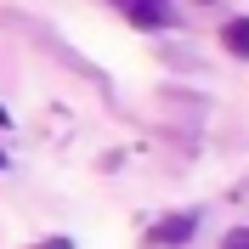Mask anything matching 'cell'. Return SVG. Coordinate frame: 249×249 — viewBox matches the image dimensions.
Segmentation results:
<instances>
[{"label":"cell","mask_w":249,"mask_h":249,"mask_svg":"<svg viewBox=\"0 0 249 249\" xmlns=\"http://www.w3.org/2000/svg\"><path fill=\"white\" fill-rule=\"evenodd\" d=\"M187 238H193V215H176V221L153 227V244H187Z\"/></svg>","instance_id":"1"},{"label":"cell","mask_w":249,"mask_h":249,"mask_svg":"<svg viewBox=\"0 0 249 249\" xmlns=\"http://www.w3.org/2000/svg\"><path fill=\"white\" fill-rule=\"evenodd\" d=\"M221 40H227L232 57H249V17H232V23L221 29Z\"/></svg>","instance_id":"2"},{"label":"cell","mask_w":249,"mask_h":249,"mask_svg":"<svg viewBox=\"0 0 249 249\" xmlns=\"http://www.w3.org/2000/svg\"><path fill=\"white\" fill-rule=\"evenodd\" d=\"M221 249H249V227H238V232H227V244Z\"/></svg>","instance_id":"3"},{"label":"cell","mask_w":249,"mask_h":249,"mask_svg":"<svg viewBox=\"0 0 249 249\" xmlns=\"http://www.w3.org/2000/svg\"><path fill=\"white\" fill-rule=\"evenodd\" d=\"M40 249H74V244H68V238H46Z\"/></svg>","instance_id":"4"},{"label":"cell","mask_w":249,"mask_h":249,"mask_svg":"<svg viewBox=\"0 0 249 249\" xmlns=\"http://www.w3.org/2000/svg\"><path fill=\"white\" fill-rule=\"evenodd\" d=\"M6 119H12V113H6V108H0V124H6Z\"/></svg>","instance_id":"5"},{"label":"cell","mask_w":249,"mask_h":249,"mask_svg":"<svg viewBox=\"0 0 249 249\" xmlns=\"http://www.w3.org/2000/svg\"><path fill=\"white\" fill-rule=\"evenodd\" d=\"M0 164H6V153H0Z\"/></svg>","instance_id":"6"}]
</instances>
